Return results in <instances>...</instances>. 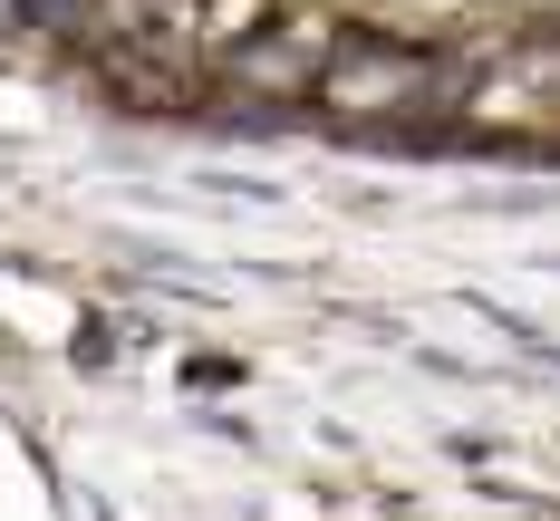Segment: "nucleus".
<instances>
[{"label": "nucleus", "mask_w": 560, "mask_h": 521, "mask_svg": "<svg viewBox=\"0 0 560 521\" xmlns=\"http://www.w3.org/2000/svg\"><path fill=\"white\" fill-rule=\"evenodd\" d=\"M310 107L348 116V126H368V116H416V107H454V58L406 49V39H348V49L319 68V97H310Z\"/></svg>", "instance_id": "f257e3e1"}]
</instances>
